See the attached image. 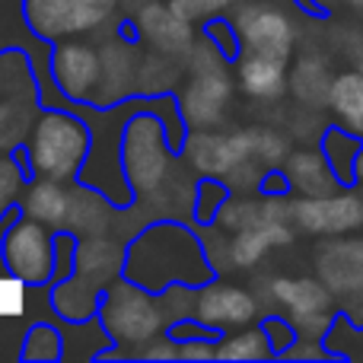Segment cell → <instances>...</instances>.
<instances>
[{"mask_svg":"<svg viewBox=\"0 0 363 363\" xmlns=\"http://www.w3.org/2000/svg\"><path fill=\"white\" fill-rule=\"evenodd\" d=\"M213 271L204 264V249L188 230L176 223H157L144 230L125 255V277L140 284L150 294H163L169 284H198L211 281Z\"/></svg>","mask_w":363,"mask_h":363,"instance_id":"obj_1","label":"cell"},{"mask_svg":"<svg viewBox=\"0 0 363 363\" xmlns=\"http://www.w3.org/2000/svg\"><path fill=\"white\" fill-rule=\"evenodd\" d=\"M89 153V128L77 112H48L38 115L29 144V172L42 179L70 182L83 172Z\"/></svg>","mask_w":363,"mask_h":363,"instance_id":"obj_2","label":"cell"},{"mask_svg":"<svg viewBox=\"0 0 363 363\" xmlns=\"http://www.w3.org/2000/svg\"><path fill=\"white\" fill-rule=\"evenodd\" d=\"M169 138L160 115H134L125 128L121 153H125V179L134 191H157L169 172Z\"/></svg>","mask_w":363,"mask_h":363,"instance_id":"obj_3","label":"cell"},{"mask_svg":"<svg viewBox=\"0 0 363 363\" xmlns=\"http://www.w3.org/2000/svg\"><path fill=\"white\" fill-rule=\"evenodd\" d=\"M150 290H144L134 281H115L106 290V303H102V322H106L108 335L115 341H131V345H147L157 341L160 328L166 325L163 306L153 303Z\"/></svg>","mask_w":363,"mask_h":363,"instance_id":"obj_4","label":"cell"},{"mask_svg":"<svg viewBox=\"0 0 363 363\" xmlns=\"http://www.w3.org/2000/svg\"><path fill=\"white\" fill-rule=\"evenodd\" d=\"M4 262L6 271L23 284H48L55 277V236L32 217L16 220L4 236Z\"/></svg>","mask_w":363,"mask_h":363,"instance_id":"obj_5","label":"cell"},{"mask_svg":"<svg viewBox=\"0 0 363 363\" xmlns=\"http://www.w3.org/2000/svg\"><path fill=\"white\" fill-rule=\"evenodd\" d=\"M294 223L313 236H347L363 226V198L354 191H332L294 201Z\"/></svg>","mask_w":363,"mask_h":363,"instance_id":"obj_6","label":"cell"},{"mask_svg":"<svg viewBox=\"0 0 363 363\" xmlns=\"http://www.w3.org/2000/svg\"><path fill=\"white\" fill-rule=\"evenodd\" d=\"M108 10L112 6H102L96 0H26V19L42 38L89 32L106 23Z\"/></svg>","mask_w":363,"mask_h":363,"instance_id":"obj_7","label":"cell"},{"mask_svg":"<svg viewBox=\"0 0 363 363\" xmlns=\"http://www.w3.org/2000/svg\"><path fill=\"white\" fill-rule=\"evenodd\" d=\"M236 32L245 55H264V57H277V61H287L294 55L296 32L294 23L287 19V13L281 10L249 6V10L239 13Z\"/></svg>","mask_w":363,"mask_h":363,"instance_id":"obj_8","label":"cell"},{"mask_svg":"<svg viewBox=\"0 0 363 363\" xmlns=\"http://www.w3.org/2000/svg\"><path fill=\"white\" fill-rule=\"evenodd\" d=\"M319 277L328 284L335 296L363 294V239L328 236V242L315 255Z\"/></svg>","mask_w":363,"mask_h":363,"instance_id":"obj_9","label":"cell"},{"mask_svg":"<svg viewBox=\"0 0 363 363\" xmlns=\"http://www.w3.org/2000/svg\"><path fill=\"white\" fill-rule=\"evenodd\" d=\"M102 57L96 55L89 45L80 42H64L51 55V74L64 96H70L74 102H93L96 93L93 86L99 83Z\"/></svg>","mask_w":363,"mask_h":363,"instance_id":"obj_10","label":"cell"},{"mask_svg":"<svg viewBox=\"0 0 363 363\" xmlns=\"http://www.w3.org/2000/svg\"><path fill=\"white\" fill-rule=\"evenodd\" d=\"M258 315V303L249 290L239 287H223V284H213V287H204L198 294V303H194V319L207 322L213 328L223 325H249Z\"/></svg>","mask_w":363,"mask_h":363,"instance_id":"obj_11","label":"cell"},{"mask_svg":"<svg viewBox=\"0 0 363 363\" xmlns=\"http://www.w3.org/2000/svg\"><path fill=\"white\" fill-rule=\"evenodd\" d=\"M284 176H287L290 188L300 191L303 198H319V194L338 191L341 179L335 176L332 163L325 153L319 150H296L284 160Z\"/></svg>","mask_w":363,"mask_h":363,"instance_id":"obj_12","label":"cell"},{"mask_svg":"<svg viewBox=\"0 0 363 363\" xmlns=\"http://www.w3.org/2000/svg\"><path fill=\"white\" fill-rule=\"evenodd\" d=\"M332 290L315 277H277L271 281V300L287 309V319L309 313H332Z\"/></svg>","mask_w":363,"mask_h":363,"instance_id":"obj_13","label":"cell"},{"mask_svg":"<svg viewBox=\"0 0 363 363\" xmlns=\"http://www.w3.org/2000/svg\"><path fill=\"white\" fill-rule=\"evenodd\" d=\"M294 242V233L284 220H258V223L245 226L233 236L230 245V258L236 268H252V264L262 262V255L274 245H287Z\"/></svg>","mask_w":363,"mask_h":363,"instance_id":"obj_14","label":"cell"},{"mask_svg":"<svg viewBox=\"0 0 363 363\" xmlns=\"http://www.w3.org/2000/svg\"><path fill=\"white\" fill-rule=\"evenodd\" d=\"M239 83L255 99H277L287 89V61L264 55H242L239 57Z\"/></svg>","mask_w":363,"mask_h":363,"instance_id":"obj_15","label":"cell"},{"mask_svg":"<svg viewBox=\"0 0 363 363\" xmlns=\"http://www.w3.org/2000/svg\"><path fill=\"white\" fill-rule=\"evenodd\" d=\"M328 108L335 121L363 140V70H345L332 80Z\"/></svg>","mask_w":363,"mask_h":363,"instance_id":"obj_16","label":"cell"},{"mask_svg":"<svg viewBox=\"0 0 363 363\" xmlns=\"http://www.w3.org/2000/svg\"><path fill=\"white\" fill-rule=\"evenodd\" d=\"M226 96H230V80L223 74H213V70L211 74H198L185 93L182 112L188 118L201 121V125H211V121L220 118V106L226 102Z\"/></svg>","mask_w":363,"mask_h":363,"instance_id":"obj_17","label":"cell"},{"mask_svg":"<svg viewBox=\"0 0 363 363\" xmlns=\"http://www.w3.org/2000/svg\"><path fill=\"white\" fill-rule=\"evenodd\" d=\"M26 217L38 220L45 226H67V211H70V191H64L61 182L35 176L32 188L26 191Z\"/></svg>","mask_w":363,"mask_h":363,"instance_id":"obj_18","label":"cell"},{"mask_svg":"<svg viewBox=\"0 0 363 363\" xmlns=\"http://www.w3.org/2000/svg\"><path fill=\"white\" fill-rule=\"evenodd\" d=\"M140 32L144 38H150L153 45H160L163 51H179L188 42V16H182L176 6L150 4L140 13Z\"/></svg>","mask_w":363,"mask_h":363,"instance_id":"obj_19","label":"cell"},{"mask_svg":"<svg viewBox=\"0 0 363 363\" xmlns=\"http://www.w3.org/2000/svg\"><path fill=\"white\" fill-rule=\"evenodd\" d=\"M363 150V140L357 134H351L347 128H328L322 138V153L328 157L335 176L341 179V185H354L357 182V157Z\"/></svg>","mask_w":363,"mask_h":363,"instance_id":"obj_20","label":"cell"},{"mask_svg":"<svg viewBox=\"0 0 363 363\" xmlns=\"http://www.w3.org/2000/svg\"><path fill=\"white\" fill-rule=\"evenodd\" d=\"M86 188L89 185L74 188V191H70L67 230L70 233H80V236H99V233H106L112 211H106V204L96 211V204H99V194H89Z\"/></svg>","mask_w":363,"mask_h":363,"instance_id":"obj_21","label":"cell"},{"mask_svg":"<svg viewBox=\"0 0 363 363\" xmlns=\"http://www.w3.org/2000/svg\"><path fill=\"white\" fill-rule=\"evenodd\" d=\"M332 80H335V77L328 74L325 64L306 57V61H300V67L294 70V77H290V86H294L296 99H303L306 106H328Z\"/></svg>","mask_w":363,"mask_h":363,"instance_id":"obj_22","label":"cell"},{"mask_svg":"<svg viewBox=\"0 0 363 363\" xmlns=\"http://www.w3.org/2000/svg\"><path fill=\"white\" fill-rule=\"evenodd\" d=\"M264 357H277L264 325L245 328V332L233 335V338L217 341V360H264Z\"/></svg>","mask_w":363,"mask_h":363,"instance_id":"obj_23","label":"cell"},{"mask_svg":"<svg viewBox=\"0 0 363 363\" xmlns=\"http://www.w3.org/2000/svg\"><path fill=\"white\" fill-rule=\"evenodd\" d=\"M26 360H57L61 357V335L51 325H35L26 335V347H23Z\"/></svg>","mask_w":363,"mask_h":363,"instance_id":"obj_24","label":"cell"},{"mask_svg":"<svg viewBox=\"0 0 363 363\" xmlns=\"http://www.w3.org/2000/svg\"><path fill=\"white\" fill-rule=\"evenodd\" d=\"M226 204V185L217 179L198 182V223H211Z\"/></svg>","mask_w":363,"mask_h":363,"instance_id":"obj_25","label":"cell"},{"mask_svg":"<svg viewBox=\"0 0 363 363\" xmlns=\"http://www.w3.org/2000/svg\"><path fill=\"white\" fill-rule=\"evenodd\" d=\"M262 325H264V332H268L271 347H274V354H277V357H281V354L287 351V347L294 345L296 338H300V332H296V325L287 319V315H268V319H264Z\"/></svg>","mask_w":363,"mask_h":363,"instance_id":"obj_26","label":"cell"},{"mask_svg":"<svg viewBox=\"0 0 363 363\" xmlns=\"http://www.w3.org/2000/svg\"><path fill=\"white\" fill-rule=\"evenodd\" d=\"M23 185H26V176L16 169V163H10V160H0V217H4L6 207H10L13 201L19 198Z\"/></svg>","mask_w":363,"mask_h":363,"instance_id":"obj_27","label":"cell"},{"mask_svg":"<svg viewBox=\"0 0 363 363\" xmlns=\"http://www.w3.org/2000/svg\"><path fill=\"white\" fill-rule=\"evenodd\" d=\"M233 0H172V6L182 13V16L194 19V16H211L220 6H230Z\"/></svg>","mask_w":363,"mask_h":363,"instance_id":"obj_28","label":"cell"},{"mask_svg":"<svg viewBox=\"0 0 363 363\" xmlns=\"http://www.w3.org/2000/svg\"><path fill=\"white\" fill-rule=\"evenodd\" d=\"M207 29H211V38H217L220 48L226 45V57H239V48H242V45H239V32L233 29L230 23H220L217 19V23H211Z\"/></svg>","mask_w":363,"mask_h":363,"instance_id":"obj_29","label":"cell"},{"mask_svg":"<svg viewBox=\"0 0 363 363\" xmlns=\"http://www.w3.org/2000/svg\"><path fill=\"white\" fill-rule=\"evenodd\" d=\"M357 182L363 185V150H360V157H357Z\"/></svg>","mask_w":363,"mask_h":363,"instance_id":"obj_30","label":"cell"},{"mask_svg":"<svg viewBox=\"0 0 363 363\" xmlns=\"http://www.w3.org/2000/svg\"><path fill=\"white\" fill-rule=\"evenodd\" d=\"M96 4H102V6H112V4H115V0H96Z\"/></svg>","mask_w":363,"mask_h":363,"instance_id":"obj_31","label":"cell"},{"mask_svg":"<svg viewBox=\"0 0 363 363\" xmlns=\"http://www.w3.org/2000/svg\"><path fill=\"white\" fill-rule=\"evenodd\" d=\"M319 4H335V0H319Z\"/></svg>","mask_w":363,"mask_h":363,"instance_id":"obj_32","label":"cell"},{"mask_svg":"<svg viewBox=\"0 0 363 363\" xmlns=\"http://www.w3.org/2000/svg\"><path fill=\"white\" fill-rule=\"evenodd\" d=\"M360 70H363V61H360Z\"/></svg>","mask_w":363,"mask_h":363,"instance_id":"obj_33","label":"cell"}]
</instances>
